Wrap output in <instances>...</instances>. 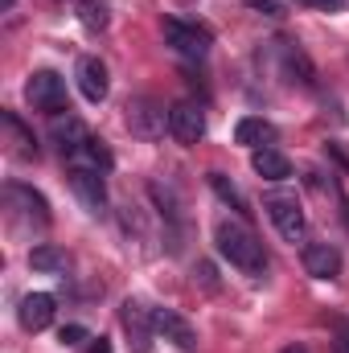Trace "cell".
I'll use <instances>...</instances> for the list:
<instances>
[{
	"mask_svg": "<svg viewBox=\"0 0 349 353\" xmlns=\"http://www.w3.org/2000/svg\"><path fill=\"white\" fill-rule=\"evenodd\" d=\"M214 243H218V251H222L230 263L239 267V271H247V275H255V279L267 271L263 243L251 234V230H247V226H243V222H235V218L218 222V230H214Z\"/></svg>",
	"mask_w": 349,
	"mask_h": 353,
	"instance_id": "cell-1",
	"label": "cell"
},
{
	"mask_svg": "<svg viewBox=\"0 0 349 353\" xmlns=\"http://www.w3.org/2000/svg\"><path fill=\"white\" fill-rule=\"evenodd\" d=\"M263 210H267V218L275 222V230H279L283 243H300V239H304L308 218H304V205H300L292 193H267V197H263Z\"/></svg>",
	"mask_w": 349,
	"mask_h": 353,
	"instance_id": "cell-2",
	"label": "cell"
},
{
	"mask_svg": "<svg viewBox=\"0 0 349 353\" xmlns=\"http://www.w3.org/2000/svg\"><path fill=\"white\" fill-rule=\"evenodd\" d=\"M128 128L140 140H161L169 132V111L157 99H132L128 103Z\"/></svg>",
	"mask_w": 349,
	"mask_h": 353,
	"instance_id": "cell-3",
	"label": "cell"
},
{
	"mask_svg": "<svg viewBox=\"0 0 349 353\" xmlns=\"http://www.w3.org/2000/svg\"><path fill=\"white\" fill-rule=\"evenodd\" d=\"M25 99L37 107V111H62L66 107V83H62V74H54V70H37V74H29V83H25Z\"/></svg>",
	"mask_w": 349,
	"mask_h": 353,
	"instance_id": "cell-4",
	"label": "cell"
},
{
	"mask_svg": "<svg viewBox=\"0 0 349 353\" xmlns=\"http://www.w3.org/2000/svg\"><path fill=\"white\" fill-rule=\"evenodd\" d=\"M66 181H70V189H74V197L83 201L87 214L99 218V214L107 210V189H103V173H99V169H79V165H70Z\"/></svg>",
	"mask_w": 349,
	"mask_h": 353,
	"instance_id": "cell-5",
	"label": "cell"
},
{
	"mask_svg": "<svg viewBox=\"0 0 349 353\" xmlns=\"http://www.w3.org/2000/svg\"><path fill=\"white\" fill-rule=\"evenodd\" d=\"M165 41L181 58H206V50H210V33L189 21H177V17H165Z\"/></svg>",
	"mask_w": 349,
	"mask_h": 353,
	"instance_id": "cell-6",
	"label": "cell"
},
{
	"mask_svg": "<svg viewBox=\"0 0 349 353\" xmlns=\"http://www.w3.org/2000/svg\"><path fill=\"white\" fill-rule=\"evenodd\" d=\"M169 132L177 144H197L206 136V111L197 103H173L169 107Z\"/></svg>",
	"mask_w": 349,
	"mask_h": 353,
	"instance_id": "cell-7",
	"label": "cell"
},
{
	"mask_svg": "<svg viewBox=\"0 0 349 353\" xmlns=\"http://www.w3.org/2000/svg\"><path fill=\"white\" fill-rule=\"evenodd\" d=\"M152 325H157V333H161L169 345H177V350H185V353L197 350V329H193L181 312H173V308H152Z\"/></svg>",
	"mask_w": 349,
	"mask_h": 353,
	"instance_id": "cell-8",
	"label": "cell"
},
{
	"mask_svg": "<svg viewBox=\"0 0 349 353\" xmlns=\"http://www.w3.org/2000/svg\"><path fill=\"white\" fill-rule=\"evenodd\" d=\"M119 321H123V329H128V337H132V350L136 353H148V341H152V308H144L140 300H123V308H119Z\"/></svg>",
	"mask_w": 349,
	"mask_h": 353,
	"instance_id": "cell-9",
	"label": "cell"
},
{
	"mask_svg": "<svg viewBox=\"0 0 349 353\" xmlns=\"http://www.w3.org/2000/svg\"><path fill=\"white\" fill-rule=\"evenodd\" d=\"M4 197H8V205H12L21 218H29L33 226H46V222H50V205H46V197H41L37 189H29V185H17V181H12V185L4 189Z\"/></svg>",
	"mask_w": 349,
	"mask_h": 353,
	"instance_id": "cell-10",
	"label": "cell"
},
{
	"mask_svg": "<svg viewBox=\"0 0 349 353\" xmlns=\"http://www.w3.org/2000/svg\"><path fill=\"white\" fill-rule=\"evenodd\" d=\"M17 321H21L25 333L50 329V321H54V296H50V292H29V296L21 300V308H17Z\"/></svg>",
	"mask_w": 349,
	"mask_h": 353,
	"instance_id": "cell-11",
	"label": "cell"
},
{
	"mask_svg": "<svg viewBox=\"0 0 349 353\" xmlns=\"http://www.w3.org/2000/svg\"><path fill=\"white\" fill-rule=\"evenodd\" d=\"M304 271L312 279H337L341 275V251L333 243H308L304 247Z\"/></svg>",
	"mask_w": 349,
	"mask_h": 353,
	"instance_id": "cell-12",
	"label": "cell"
},
{
	"mask_svg": "<svg viewBox=\"0 0 349 353\" xmlns=\"http://www.w3.org/2000/svg\"><path fill=\"white\" fill-rule=\"evenodd\" d=\"M79 90L87 103H103L107 90H111V79H107V66L99 58H79Z\"/></svg>",
	"mask_w": 349,
	"mask_h": 353,
	"instance_id": "cell-13",
	"label": "cell"
},
{
	"mask_svg": "<svg viewBox=\"0 0 349 353\" xmlns=\"http://www.w3.org/2000/svg\"><path fill=\"white\" fill-rule=\"evenodd\" d=\"M50 136L58 140V148H62V157H70V152H79L83 144L90 140L87 123L83 119H74V115H54V123H50Z\"/></svg>",
	"mask_w": 349,
	"mask_h": 353,
	"instance_id": "cell-14",
	"label": "cell"
},
{
	"mask_svg": "<svg viewBox=\"0 0 349 353\" xmlns=\"http://www.w3.org/2000/svg\"><path fill=\"white\" fill-rule=\"evenodd\" d=\"M251 169L263 176V181H288L292 176V161L275 148H255L251 152Z\"/></svg>",
	"mask_w": 349,
	"mask_h": 353,
	"instance_id": "cell-15",
	"label": "cell"
},
{
	"mask_svg": "<svg viewBox=\"0 0 349 353\" xmlns=\"http://www.w3.org/2000/svg\"><path fill=\"white\" fill-rule=\"evenodd\" d=\"M235 140H239L243 148H267V144L275 140V128H271L267 119L247 115V119H239V128H235Z\"/></svg>",
	"mask_w": 349,
	"mask_h": 353,
	"instance_id": "cell-16",
	"label": "cell"
},
{
	"mask_svg": "<svg viewBox=\"0 0 349 353\" xmlns=\"http://www.w3.org/2000/svg\"><path fill=\"white\" fill-rule=\"evenodd\" d=\"M29 267H33V271H46V275H62V271L70 267V255H66L62 247L41 243V247H33V251H29Z\"/></svg>",
	"mask_w": 349,
	"mask_h": 353,
	"instance_id": "cell-17",
	"label": "cell"
},
{
	"mask_svg": "<svg viewBox=\"0 0 349 353\" xmlns=\"http://www.w3.org/2000/svg\"><path fill=\"white\" fill-rule=\"evenodd\" d=\"M0 123H4V132H8V140H12V157L33 161V157H37V144H33V136L25 132V123H21L12 111H4V115H0Z\"/></svg>",
	"mask_w": 349,
	"mask_h": 353,
	"instance_id": "cell-18",
	"label": "cell"
},
{
	"mask_svg": "<svg viewBox=\"0 0 349 353\" xmlns=\"http://www.w3.org/2000/svg\"><path fill=\"white\" fill-rule=\"evenodd\" d=\"M279 54H283V70L292 74V83L312 87V62L304 58V50H296V46H279Z\"/></svg>",
	"mask_w": 349,
	"mask_h": 353,
	"instance_id": "cell-19",
	"label": "cell"
},
{
	"mask_svg": "<svg viewBox=\"0 0 349 353\" xmlns=\"http://www.w3.org/2000/svg\"><path fill=\"white\" fill-rule=\"evenodd\" d=\"M79 4V21L87 25L90 33H103L107 29V8H103V0H74Z\"/></svg>",
	"mask_w": 349,
	"mask_h": 353,
	"instance_id": "cell-20",
	"label": "cell"
},
{
	"mask_svg": "<svg viewBox=\"0 0 349 353\" xmlns=\"http://www.w3.org/2000/svg\"><path fill=\"white\" fill-rule=\"evenodd\" d=\"M210 185H214V193H218L222 201H230V205H235L239 214L247 210V201H243V193H239V189H235V185H230V181H226L222 173H210Z\"/></svg>",
	"mask_w": 349,
	"mask_h": 353,
	"instance_id": "cell-21",
	"label": "cell"
},
{
	"mask_svg": "<svg viewBox=\"0 0 349 353\" xmlns=\"http://www.w3.org/2000/svg\"><path fill=\"white\" fill-rule=\"evenodd\" d=\"M247 8H255V12H263V17H271V21H279L283 17V4L279 0H243Z\"/></svg>",
	"mask_w": 349,
	"mask_h": 353,
	"instance_id": "cell-22",
	"label": "cell"
},
{
	"mask_svg": "<svg viewBox=\"0 0 349 353\" xmlns=\"http://www.w3.org/2000/svg\"><path fill=\"white\" fill-rule=\"evenodd\" d=\"M58 341H62V345H83V341H90V333L83 325H66V329L58 333Z\"/></svg>",
	"mask_w": 349,
	"mask_h": 353,
	"instance_id": "cell-23",
	"label": "cell"
},
{
	"mask_svg": "<svg viewBox=\"0 0 349 353\" xmlns=\"http://www.w3.org/2000/svg\"><path fill=\"white\" fill-rule=\"evenodd\" d=\"M300 4L321 8V12H341V8H346V0H300Z\"/></svg>",
	"mask_w": 349,
	"mask_h": 353,
	"instance_id": "cell-24",
	"label": "cell"
},
{
	"mask_svg": "<svg viewBox=\"0 0 349 353\" xmlns=\"http://www.w3.org/2000/svg\"><path fill=\"white\" fill-rule=\"evenodd\" d=\"M193 275H201V283H206V288H218V279H214V267H210V263H197V271H193Z\"/></svg>",
	"mask_w": 349,
	"mask_h": 353,
	"instance_id": "cell-25",
	"label": "cell"
},
{
	"mask_svg": "<svg viewBox=\"0 0 349 353\" xmlns=\"http://www.w3.org/2000/svg\"><path fill=\"white\" fill-rule=\"evenodd\" d=\"M90 353H111V341H103V337H99V341L90 345Z\"/></svg>",
	"mask_w": 349,
	"mask_h": 353,
	"instance_id": "cell-26",
	"label": "cell"
},
{
	"mask_svg": "<svg viewBox=\"0 0 349 353\" xmlns=\"http://www.w3.org/2000/svg\"><path fill=\"white\" fill-rule=\"evenodd\" d=\"M283 353H308V350H304V345H288Z\"/></svg>",
	"mask_w": 349,
	"mask_h": 353,
	"instance_id": "cell-27",
	"label": "cell"
}]
</instances>
